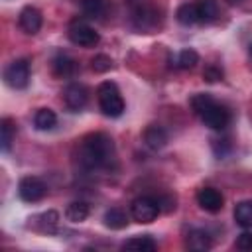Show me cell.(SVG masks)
I'll list each match as a JSON object with an SVG mask.
<instances>
[{
    "label": "cell",
    "instance_id": "cell-1",
    "mask_svg": "<svg viewBox=\"0 0 252 252\" xmlns=\"http://www.w3.org/2000/svg\"><path fill=\"white\" fill-rule=\"evenodd\" d=\"M114 158H116L114 142L104 132H94V134L85 136L79 144V150H77L79 163L85 169H91V171L110 167Z\"/></svg>",
    "mask_w": 252,
    "mask_h": 252
},
{
    "label": "cell",
    "instance_id": "cell-2",
    "mask_svg": "<svg viewBox=\"0 0 252 252\" xmlns=\"http://www.w3.org/2000/svg\"><path fill=\"white\" fill-rule=\"evenodd\" d=\"M191 108L211 130H224L230 122V112L224 104L217 102L209 93H197L191 96Z\"/></svg>",
    "mask_w": 252,
    "mask_h": 252
},
{
    "label": "cell",
    "instance_id": "cell-3",
    "mask_svg": "<svg viewBox=\"0 0 252 252\" xmlns=\"http://www.w3.org/2000/svg\"><path fill=\"white\" fill-rule=\"evenodd\" d=\"M130 10L132 24L142 32H152L159 26V12L154 0H124Z\"/></svg>",
    "mask_w": 252,
    "mask_h": 252
},
{
    "label": "cell",
    "instance_id": "cell-4",
    "mask_svg": "<svg viewBox=\"0 0 252 252\" xmlns=\"http://www.w3.org/2000/svg\"><path fill=\"white\" fill-rule=\"evenodd\" d=\"M96 98H98V106H100L104 116L118 118L124 112V98H122L118 87L112 81H104V83L98 85Z\"/></svg>",
    "mask_w": 252,
    "mask_h": 252
},
{
    "label": "cell",
    "instance_id": "cell-5",
    "mask_svg": "<svg viewBox=\"0 0 252 252\" xmlns=\"http://www.w3.org/2000/svg\"><path fill=\"white\" fill-rule=\"evenodd\" d=\"M159 203L158 199H152V197H138L132 201L130 205V215L136 222H142V224H150L158 219L159 215Z\"/></svg>",
    "mask_w": 252,
    "mask_h": 252
},
{
    "label": "cell",
    "instance_id": "cell-6",
    "mask_svg": "<svg viewBox=\"0 0 252 252\" xmlns=\"http://www.w3.org/2000/svg\"><path fill=\"white\" fill-rule=\"evenodd\" d=\"M4 81L12 89H26L30 83V63L28 59H14L4 69Z\"/></svg>",
    "mask_w": 252,
    "mask_h": 252
},
{
    "label": "cell",
    "instance_id": "cell-7",
    "mask_svg": "<svg viewBox=\"0 0 252 252\" xmlns=\"http://www.w3.org/2000/svg\"><path fill=\"white\" fill-rule=\"evenodd\" d=\"M67 35L71 39V43L79 45V47H94L98 41H100V35L98 32H94L91 26L83 24V22H75L69 26L67 30Z\"/></svg>",
    "mask_w": 252,
    "mask_h": 252
},
{
    "label": "cell",
    "instance_id": "cell-8",
    "mask_svg": "<svg viewBox=\"0 0 252 252\" xmlns=\"http://www.w3.org/2000/svg\"><path fill=\"white\" fill-rule=\"evenodd\" d=\"M45 193H47V187L39 177H32V175L22 177L18 183V195L26 203H37L45 197Z\"/></svg>",
    "mask_w": 252,
    "mask_h": 252
},
{
    "label": "cell",
    "instance_id": "cell-9",
    "mask_svg": "<svg viewBox=\"0 0 252 252\" xmlns=\"http://www.w3.org/2000/svg\"><path fill=\"white\" fill-rule=\"evenodd\" d=\"M63 100H65L67 108H71L73 112H77V110L85 108V104L89 100V91L81 83H71L63 91Z\"/></svg>",
    "mask_w": 252,
    "mask_h": 252
},
{
    "label": "cell",
    "instance_id": "cell-10",
    "mask_svg": "<svg viewBox=\"0 0 252 252\" xmlns=\"http://www.w3.org/2000/svg\"><path fill=\"white\" fill-rule=\"evenodd\" d=\"M197 203H199V207H201L203 211H207V213H219V211L222 209L224 199H222L220 191H217V189H213V187H203V189H199V193H197Z\"/></svg>",
    "mask_w": 252,
    "mask_h": 252
},
{
    "label": "cell",
    "instance_id": "cell-11",
    "mask_svg": "<svg viewBox=\"0 0 252 252\" xmlns=\"http://www.w3.org/2000/svg\"><path fill=\"white\" fill-rule=\"evenodd\" d=\"M18 24H20V28H22L26 33L33 35V33H37L39 28H41V12H39L37 8H33V6H26V8L20 12V16H18Z\"/></svg>",
    "mask_w": 252,
    "mask_h": 252
},
{
    "label": "cell",
    "instance_id": "cell-12",
    "mask_svg": "<svg viewBox=\"0 0 252 252\" xmlns=\"http://www.w3.org/2000/svg\"><path fill=\"white\" fill-rule=\"evenodd\" d=\"M144 142L152 150H161L167 144V132H165V128L163 126H158V124H150L144 130Z\"/></svg>",
    "mask_w": 252,
    "mask_h": 252
},
{
    "label": "cell",
    "instance_id": "cell-13",
    "mask_svg": "<svg viewBox=\"0 0 252 252\" xmlns=\"http://www.w3.org/2000/svg\"><path fill=\"white\" fill-rule=\"evenodd\" d=\"M175 18L181 26H193V24H201L199 20V8H197V2H187V4H181L175 12Z\"/></svg>",
    "mask_w": 252,
    "mask_h": 252
},
{
    "label": "cell",
    "instance_id": "cell-14",
    "mask_svg": "<svg viewBox=\"0 0 252 252\" xmlns=\"http://www.w3.org/2000/svg\"><path fill=\"white\" fill-rule=\"evenodd\" d=\"M158 244L150 234H142V236H132L130 240H126L122 244V250H134V252H152L156 250Z\"/></svg>",
    "mask_w": 252,
    "mask_h": 252
},
{
    "label": "cell",
    "instance_id": "cell-15",
    "mask_svg": "<svg viewBox=\"0 0 252 252\" xmlns=\"http://www.w3.org/2000/svg\"><path fill=\"white\" fill-rule=\"evenodd\" d=\"M51 67H53V73H55L57 77H61V79H63V77H71V75L75 73L77 63H75L69 55L59 53V55H55V57H53Z\"/></svg>",
    "mask_w": 252,
    "mask_h": 252
},
{
    "label": "cell",
    "instance_id": "cell-16",
    "mask_svg": "<svg viewBox=\"0 0 252 252\" xmlns=\"http://www.w3.org/2000/svg\"><path fill=\"white\" fill-rule=\"evenodd\" d=\"M104 224H106L108 228H112V230L124 228V226L128 224V215H126V211L120 209V207L108 209V211L104 213Z\"/></svg>",
    "mask_w": 252,
    "mask_h": 252
},
{
    "label": "cell",
    "instance_id": "cell-17",
    "mask_svg": "<svg viewBox=\"0 0 252 252\" xmlns=\"http://www.w3.org/2000/svg\"><path fill=\"white\" fill-rule=\"evenodd\" d=\"M187 248H189V250H197V252L209 250V248H211V236H209L205 230L195 228V230H191V232L187 234Z\"/></svg>",
    "mask_w": 252,
    "mask_h": 252
},
{
    "label": "cell",
    "instance_id": "cell-18",
    "mask_svg": "<svg viewBox=\"0 0 252 252\" xmlns=\"http://www.w3.org/2000/svg\"><path fill=\"white\" fill-rule=\"evenodd\" d=\"M234 220L242 228H252V201H240L234 207Z\"/></svg>",
    "mask_w": 252,
    "mask_h": 252
},
{
    "label": "cell",
    "instance_id": "cell-19",
    "mask_svg": "<svg viewBox=\"0 0 252 252\" xmlns=\"http://www.w3.org/2000/svg\"><path fill=\"white\" fill-rule=\"evenodd\" d=\"M55 124H57V116L51 108H39L33 116V126L37 130H43V132L51 130V128H55Z\"/></svg>",
    "mask_w": 252,
    "mask_h": 252
},
{
    "label": "cell",
    "instance_id": "cell-20",
    "mask_svg": "<svg viewBox=\"0 0 252 252\" xmlns=\"http://www.w3.org/2000/svg\"><path fill=\"white\" fill-rule=\"evenodd\" d=\"M199 8V20L201 24H211L219 18V6L215 0H199L197 2Z\"/></svg>",
    "mask_w": 252,
    "mask_h": 252
},
{
    "label": "cell",
    "instance_id": "cell-21",
    "mask_svg": "<svg viewBox=\"0 0 252 252\" xmlns=\"http://www.w3.org/2000/svg\"><path fill=\"white\" fill-rule=\"evenodd\" d=\"M14 136H16V126L12 124L10 118H2V124H0V148H2V152L10 150Z\"/></svg>",
    "mask_w": 252,
    "mask_h": 252
},
{
    "label": "cell",
    "instance_id": "cell-22",
    "mask_svg": "<svg viewBox=\"0 0 252 252\" xmlns=\"http://www.w3.org/2000/svg\"><path fill=\"white\" fill-rule=\"evenodd\" d=\"M65 217H67L71 222H83V220L89 217V205L83 203V201H73V203L67 207Z\"/></svg>",
    "mask_w": 252,
    "mask_h": 252
},
{
    "label": "cell",
    "instance_id": "cell-23",
    "mask_svg": "<svg viewBox=\"0 0 252 252\" xmlns=\"http://www.w3.org/2000/svg\"><path fill=\"white\" fill-rule=\"evenodd\" d=\"M199 63V55L195 49H181L175 57V67L179 69H193Z\"/></svg>",
    "mask_w": 252,
    "mask_h": 252
},
{
    "label": "cell",
    "instance_id": "cell-24",
    "mask_svg": "<svg viewBox=\"0 0 252 252\" xmlns=\"http://www.w3.org/2000/svg\"><path fill=\"white\" fill-rule=\"evenodd\" d=\"M79 4L89 18H98L104 12V0H79Z\"/></svg>",
    "mask_w": 252,
    "mask_h": 252
},
{
    "label": "cell",
    "instance_id": "cell-25",
    "mask_svg": "<svg viewBox=\"0 0 252 252\" xmlns=\"http://www.w3.org/2000/svg\"><path fill=\"white\" fill-rule=\"evenodd\" d=\"M91 67H93L96 73H106V71L112 67V59H110L108 55H104V53H98V55H94V57L91 59Z\"/></svg>",
    "mask_w": 252,
    "mask_h": 252
},
{
    "label": "cell",
    "instance_id": "cell-26",
    "mask_svg": "<svg viewBox=\"0 0 252 252\" xmlns=\"http://www.w3.org/2000/svg\"><path fill=\"white\" fill-rule=\"evenodd\" d=\"M203 77H205L207 83H217V81L222 79V71H220V67H217V65H209V67H205Z\"/></svg>",
    "mask_w": 252,
    "mask_h": 252
},
{
    "label": "cell",
    "instance_id": "cell-27",
    "mask_svg": "<svg viewBox=\"0 0 252 252\" xmlns=\"http://www.w3.org/2000/svg\"><path fill=\"white\" fill-rule=\"evenodd\" d=\"M236 248L246 250V252H252V230H246V232H242V234L238 236Z\"/></svg>",
    "mask_w": 252,
    "mask_h": 252
},
{
    "label": "cell",
    "instance_id": "cell-28",
    "mask_svg": "<svg viewBox=\"0 0 252 252\" xmlns=\"http://www.w3.org/2000/svg\"><path fill=\"white\" fill-rule=\"evenodd\" d=\"M228 4H240V2H244V0H226Z\"/></svg>",
    "mask_w": 252,
    "mask_h": 252
},
{
    "label": "cell",
    "instance_id": "cell-29",
    "mask_svg": "<svg viewBox=\"0 0 252 252\" xmlns=\"http://www.w3.org/2000/svg\"><path fill=\"white\" fill-rule=\"evenodd\" d=\"M250 53H252V45H250Z\"/></svg>",
    "mask_w": 252,
    "mask_h": 252
}]
</instances>
